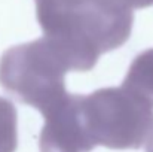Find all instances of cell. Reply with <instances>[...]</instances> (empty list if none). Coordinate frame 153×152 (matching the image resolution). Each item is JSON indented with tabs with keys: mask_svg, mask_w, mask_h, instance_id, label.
I'll use <instances>...</instances> for the list:
<instances>
[{
	"mask_svg": "<svg viewBox=\"0 0 153 152\" xmlns=\"http://www.w3.org/2000/svg\"><path fill=\"white\" fill-rule=\"evenodd\" d=\"M83 97L68 93L43 115L40 152H91L95 148L85 121Z\"/></svg>",
	"mask_w": 153,
	"mask_h": 152,
	"instance_id": "3",
	"label": "cell"
},
{
	"mask_svg": "<svg viewBox=\"0 0 153 152\" xmlns=\"http://www.w3.org/2000/svg\"><path fill=\"white\" fill-rule=\"evenodd\" d=\"M123 85L153 97V48L143 51L131 63Z\"/></svg>",
	"mask_w": 153,
	"mask_h": 152,
	"instance_id": "4",
	"label": "cell"
},
{
	"mask_svg": "<svg viewBox=\"0 0 153 152\" xmlns=\"http://www.w3.org/2000/svg\"><path fill=\"white\" fill-rule=\"evenodd\" d=\"M67 72L64 58L46 37L12 46L0 58L1 88L42 115L68 94L64 82Z\"/></svg>",
	"mask_w": 153,
	"mask_h": 152,
	"instance_id": "2",
	"label": "cell"
},
{
	"mask_svg": "<svg viewBox=\"0 0 153 152\" xmlns=\"http://www.w3.org/2000/svg\"><path fill=\"white\" fill-rule=\"evenodd\" d=\"M83 113L95 146L140 149L153 130V97L123 84L85 96Z\"/></svg>",
	"mask_w": 153,
	"mask_h": 152,
	"instance_id": "1",
	"label": "cell"
},
{
	"mask_svg": "<svg viewBox=\"0 0 153 152\" xmlns=\"http://www.w3.org/2000/svg\"><path fill=\"white\" fill-rule=\"evenodd\" d=\"M16 145V109L12 101L0 97V152H15Z\"/></svg>",
	"mask_w": 153,
	"mask_h": 152,
	"instance_id": "5",
	"label": "cell"
},
{
	"mask_svg": "<svg viewBox=\"0 0 153 152\" xmlns=\"http://www.w3.org/2000/svg\"><path fill=\"white\" fill-rule=\"evenodd\" d=\"M146 152H153V130L150 133V136H149L147 143H146Z\"/></svg>",
	"mask_w": 153,
	"mask_h": 152,
	"instance_id": "6",
	"label": "cell"
}]
</instances>
